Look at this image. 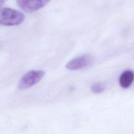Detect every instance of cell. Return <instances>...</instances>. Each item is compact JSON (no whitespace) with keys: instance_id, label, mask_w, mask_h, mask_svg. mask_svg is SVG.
I'll list each match as a JSON object with an SVG mask.
<instances>
[{"instance_id":"1","label":"cell","mask_w":134,"mask_h":134,"mask_svg":"<svg viewBox=\"0 0 134 134\" xmlns=\"http://www.w3.org/2000/svg\"><path fill=\"white\" fill-rule=\"evenodd\" d=\"M24 19V15L20 12L10 8H0V25L16 26L21 24Z\"/></svg>"},{"instance_id":"2","label":"cell","mask_w":134,"mask_h":134,"mask_svg":"<svg viewBox=\"0 0 134 134\" xmlns=\"http://www.w3.org/2000/svg\"><path fill=\"white\" fill-rule=\"evenodd\" d=\"M44 75L42 70H32L26 73L20 79L18 84V88L23 90L32 87L38 83Z\"/></svg>"},{"instance_id":"3","label":"cell","mask_w":134,"mask_h":134,"mask_svg":"<svg viewBox=\"0 0 134 134\" xmlns=\"http://www.w3.org/2000/svg\"><path fill=\"white\" fill-rule=\"evenodd\" d=\"M50 0H17L19 7L27 13L39 10L47 5Z\"/></svg>"},{"instance_id":"4","label":"cell","mask_w":134,"mask_h":134,"mask_svg":"<svg viewBox=\"0 0 134 134\" xmlns=\"http://www.w3.org/2000/svg\"><path fill=\"white\" fill-rule=\"evenodd\" d=\"M92 57L88 54H84L73 58L65 65V68L70 70H76L83 69L88 66L92 62Z\"/></svg>"},{"instance_id":"5","label":"cell","mask_w":134,"mask_h":134,"mask_svg":"<svg viewBox=\"0 0 134 134\" xmlns=\"http://www.w3.org/2000/svg\"><path fill=\"white\" fill-rule=\"evenodd\" d=\"M134 80V73L131 70H126L124 71L119 77V84L120 86L127 88L132 83Z\"/></svg>"},{"instance_id":"6","label":"cell","mask_w":134,"mask_h":134,"mask_svg":"<svg viewBox=\"0 0 134 134\" xmlns=\"http://www.w3.org/2000/svg\"><path fill=\"white\" fill-rule=\"evenodd\" d=\"M105 85L101 82H96L93 83L91 87L92 91L95 94H99L104 91Z\"/></svg>"},{"instance_id":"7","label":"cell","mask_w":134,"mask_h":134,"mask_svg":"<svg viewBox=\"0 0 134 134\" xmlns=\"http://www.w3.org/2000/svg\"><path fill=\"white\" fill-rule=\"evenodd\" d=\"M6 1V0H0V6H1V5H2Z\"/></svg>"}]
</instances>
